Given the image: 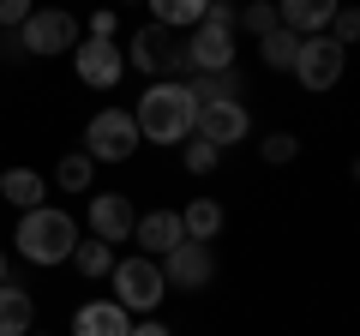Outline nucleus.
<instances>
[{
  "instance_id": "obj_2",
  "label": "nucleus",
  "mask_w": 360,
  "mask_h": 336,
  "mask_svg": "<svg viewBox=\"0 0 360 336\" xmlns=\"http://www.w3.org/2000/svg\"><path fill=\"white\" fill-rule=\"evenodd\" d=\"M13 240L30 264H60V259H72V246H78V222L54 205H37V210H25Z\"/></svg>"
},
{
  "instance_id": "obj_12",
  "label": "nucleus",
  "mask_w": 360,
  "mask_h": 336,
  "mask_svg": "<svg viewBox=\"0 0 360 336\" xmlns=\"http://www.w3.org/2000/svg\"><path fill=\"white\" fill-rule=\"evenodd\" d=\"M132 222H139V217H132V205L120 193H96V198H90V234H96V240H108V246L132 240Z\"/></svg>"
},
{
  "instance_id": "obj_1",
  "label": "nucleus",
  "mask_w": 360,
  "mask_h": 336,
  "mask_svg": "<svg viewBox=\"0 0 360 336\" xmlns=\"http://www.w3.org/2000/svg\"><path fill=\"white\" fill-rule=\"evenodd\" d=\"M132 120H139V138L180 144V138L198 132V96L186 91V84H150V91L139 96V108H132Z\"/></svg>"
},
{
  "instance_id": "obj_23",
  "label": "nucleus",
  "mask_w": 360,
  "mask_h": 336,
  "mask_svg": "<svg viewBox=\"0 0 360 336\" xmlns=\"http://www.w3.org/2000/svg\"><path fill=\"white\" fill-rule=\"evenodd\" d=\"M240 25L252 30V37H270V30L283 25V18H276V6H264V0H252V6H246V13H240Z\"/></svg>"
},
{
  "instance_id": "obj_31",
  "label": "nucleus",
  "mask_w": 360,
  "mask_h": 336,
  "mask_svg": "<svg viewBox=\"0 0 360 336\" xmlns=\"http://www.w3.org/2000/svg\"><path fill=\"white\" fill-rule=\"evenodd\" d=\"M354 181H360V162H354Z\"/></svg>"
},
{
  "instance_id": "obj_10",
  "label": "nucleus",
  "mask_w": 360,
  "mask_h": 336,
  "mask_svg": "<svg viewBox=\"0 0 360 336\" xmlns=\"http://www.w3.org/2000/svg\"><path fill=\"white\" fill-rule=\"evenodd\" d=\"M72 60H78V78H84L90 91H115V78L127 72V54L115 42H103V37H84L72 49Z\"/></svg>"
},
{
  "instance_id": "obj_22",
  "label": "nucleus",
  "mask_w": 360,
  "mask_h": 336,
  "mask_svg": "<svg viewBox=\"0 0 360 336\" xmlns=\"http://www.w3.org/2000/svg\"><path fill=\"white\" fill-rule=\"evenodd\" d=\"M90 168H96V162H90L84 150L60 156V186H66V193H84V186H90Z\"/></svg>"
},
{
  "instance_id": "obj_8",
  "label": "nucleus",
  "mask_w": 360,
  "mask_h": 336,
  "mask_svg": "<svg viewBox=\"0 0 360 336\" xmlns=\"http://www.w3.org/2000/svg\"><path fill=\"white\" fill-rule=\"evenodd\" d=\"M246 132H252V120H246V103L240 96H222V103H198V138L205 144H240Z\"/></svg>"
},
{
  "instance_id": "obj_14",
  "label": "nucleus",
  "mask_w": 360,
  "mask_h": 336,
  "mask_svg": "<svg viewBox=\"0 0 360 336\" xmlns=\"http://www.w3.org/2000/svg\"><path fill=\"white\" fill-rule=\"evenodd\" d=\"M72 336H132V318L120 300H90V306H78Z\"/></svg>"
},
{
  "instance_id": "obj_11",
  "label": "nucleus",
  "mask_w": 360,
  "mask_h": 336,
  "mask_svg": "<svg viewBox=\"0 0 360 336\" xmlns=\"http://www.w3.org/2000/svg\"><path fill=\"white\" fill-rule=\"evenodd\" d=\"M132 240L144 246V259H168L180 240H186V228H180V217L174 210H150V217H139L132 222Z\"/></svg>"
},
{
  "instance_id": "obj_9",
  "label": "nucleus",
  "mask_w": 360,
  "mask_h": 336,
  "mask_svg": "<svg viewBox=\"0 0 360 336\" xmlns=\"http://www.w3.org/2000/svg\"><path fill=\"white\" fill-rule=\"evenodd\" d=\"M162 264V283L168 288H205L210 276H217V259H210V246L205 240H180L168 259H156Z\"/></svg>"
},
{
  "instance_id": "obj_29",
  "label": "nucleus",
  "mask_w": 360,
  "mask_h": 336,
  "mask_svg": "<svg viewBox=\"0 0 360 336\" xmlns=\"http://www.w3.org/2000/svg\"><path fill=\"white\" fill-rule=\"evenodd\" d=\"M132 336H174V330H168L162 318H144V324H132Z\"/></svg>"
},
{
  "instance_id": "obj_21",
  "label": "nucleus",
  "mask_w": 360,
  "mask_h": 336,
  "mask_svg": "<svg viewBox=\"0 0 360 336\" xmlns=\"http://www.w3.org/2000/svg\"><path fill=\"white\" fill-rule=\"evenodd\" d=\"M258 54H264V66H295V54H300V37L276 25L270 37H258Z\"/></svg>"
},
{
  "instance_id": "obj_15",
  "label": "nucleus",
  "mask_w": 360,
  "mask_h": 336,
  "mask_svg": "<svg viewBox=\"0 0 360 336\" xmlns=\"http://www.w3.org/2000/svg\"><path fill=\"white\" fill-rule=\"evenodd\" d=\"M0 198L18 205V210H37L42 198H49V181H42L37 168H6V174H0Z\"/></svg>"
},
{
  "instance_id": "obj_19",
  "label": "nucleus",
  "mask_w": 360,
  "mask_h": 336,
  "mask_svg": "<svg viewBox=\"0 0 360 336\" xmlns=\"http://www.w3.org/2000/svg\"><path fill=\"white\" fill-rule=\"evenodd\" d=\"M144 6H150L156 13V25H205V6L210 0H144Z\"/></svg>"
},
{
  "instance_id": "obj_28",
  "label": "nucleus",
  "mask_w": 360,
  "mask_h": 336,
  "mask_svg": "<svg viewBox=\"0 0 360 336\" xmlns=\"http://www.w3.org/2000/svg\"><path fill=\"white\" fill-rule=\"evenodd\" d=\"M90 37L115 42V13H108V6H103V13H90Z\"/></svg>"
},
{
  "instance_id": "obj_25",
  "label": "nucleus",
  "mask_w": 360,
  "mask_h": 336,
  "mask_svg": "<svg viewBox=\"0 0 360 336\" xmlns=\"http://www.w3.org/2000/svg\"><path fill=\"white\" fill-rule=\"evenodd\" d=\"M360 37V6H336V18H330V42H354Z\"/></svg>"
},
{
  "instance_id": "obj_30",
  "label": "nucleus",
  "mask_w": 360,
  "mask_h": 336,
  "mask_svg": "<svg viewBox=\"0 0 360 336\" xmlns=\"http://www.w3.org/2000/svg\"><path fill=\"white\" fill-rule=\"evenodd\" d=\"M0 283H13V276H6V252H0Z\"/></svg>"
},
{
  "instance_id": "obj_4",
  "label": "nucleus",
  "mask_w": 360,
  "mask_h": 336,
  "mask_svg": "<svg viewBox=\"0 0 360 336\" xmlns=\"http://www.w3.org/2000/svg\"><path fill=\"white\" fill-rule=\"evenodd\" d=\"M108 276H115V300L127 312H156V300L168 295L162 264L144 259V252H139V259H115V271H108Z\"/></svg>"
},
{
  "instance_id": "obj_26",
  "label": "nucleus",
  "mask_w": 360,
  "mask_h": 336,
  "mask_svg": "<svg viewBox=\"0 0 360 336\" xmlns=\"http://www.w3.org/2000/svg\"><path fill=\"white\" fill-rule=\"evenodd\" d=\"M295 150H300L295 132H270L264 138V162H295Z\"/></svg>"
},
{
  "instance_id": "obj_6",
  "label": "nucleus",
  "mask_w": 360,
  "mask_h": 336,
  "mask_svg": "<svg viewBox=\"0 0 360 336\" xmlns=\"http://www.w3.org/2000/svg\"><path fill=\"white\" fill-rule=\"evenodd\" d=\"M342 60H348L342 42H330V37H300V54H295V66H288V72H295L307 91H336Z\"/></svg>"
},
{
  "instance_id": "obj_16",
  "label": "nucleus",
  "mask_w": 360,
  "mask_h": 336,
  "mask_svg": "<svg viewBox=\"0 0 360 336\" xmlns=\"http://www.w3.org/2000/svg\"><path fill=\"white\" fill-rule=\"evenodd\" d=\"M168 49H174V42H168V30L162 25H144L139 37H132V54H127V66H139V72H162L168 66Z\"/></svg>"
},
{
  "instance_id": "obj_20",
  "label": "nucleus",
  "mask_w": 360,
  "mask_h": 336,
  "mask_svg": "<svg viewBox=\"0 0 360 336\" xmlns=\"http://www.w3.org/2000/svg\"><path fill=\"white\" fill-rule=\"evenodd\" d=\"M72 264H78V276H108V271H115V246H108V240H78L72 246Z\"/></svg>"
},
{
  "instance_id": "obj_27",
  "label": "nucleus",
  "mask_w": 360,
  "mask_h": 336,
  "mask_svg": "<svg viewBox=\"0 0 360 336\" xmlns=\"http://www.w3.org/2000/svg\"><path fill=\"white\" fill-rule=\"evenodd\" d=\"M30 13H37L30 0H0V25H6V30H18V25L30 18Z\"/></svg>"
},
{
  "instance_id": "obj_13",
  "label": "nucleus",
  "mask_w": 360,
  "mask_h": 336,
  "mask_svg": "<svg viewBox=\"0 0 360 336\" xmlns=\"http://www.w3.org/2000/svg\"><path fill=\"white\" fill-rule=\"evenodd\" d=\"M336 6L342 0H276V18H283V30H295V37H324L336 18Z\"/></svg>"
},
{
  "instance_id": "obj_24",
  "label": "nucleus",
  "mask_w": 360,
  "mask_h": 336,
  "mask_svg": "<svg viewBox=\"0 0 360 336\" xmlns=\"http://www.w3.org/2000/svg\"><path fill=\"white\" fill-rule=\"evenodd\" d=\"M217 162H222V150H217V144H205V138L193 132V144H186V168H193V174H210Z\"/></svg>"
},
{
  "instance_id": "obj_18",
  "label": "nucleus",
  "mask_w": 360,
  "mask_h": 336,
  "mask_svg": "<svg viewBox=\"0 0 360 336\" xmlns=\"http://www.w3.org/2000/svg\"><path fill=\"white\" fill-rule=\"evenodd\" d=\"M180 228H186V240H210L222 228V205L217 198H193V205L180 210Z\"/></svg>"
},
{
  "instance_id": "obj_3",
  "label": "nucleus",
  "mask_w": 360,
  "mask_h": 336,
  "mask_svg": "<svg viewBox=\"0 0 360 336\" xmlns=\"http://www.w3.org/2000/svg\"><path fill=\"white\" fill-rule=\"evenodd\" d=\"M139 150V120L127 108H103V115H90L84 127V156L90 162H127Z\"/></svg>"
},
{
  "instance_id": "obj_5",
  "label": "nucleus",
  "mask_w": 360,
  "mask_h": 336,
  "mask_svg": "<svg viewBox=\"0 0 360 336\" xmlns=\"http://www.w3.org/2000/svg\"><path fill=\"white\" fill-rule=\"evenodd\" d=\"M78 18L66 6H37V13L18 25V49L25 54H60V49H78Z\"/></svg>"
},
{
  "instance_id": "obj_17",
  "label": "nucleus",
  "mask_w": 360,
  "mask_h": 336,
  "mask_svg": "<svg viewBox=\"0 0 360 336\" xmlns=\"http://www.w3.org/2000/svg\"><path fill=\"white\" fill-rule=\"evenodd\" d=\"M30 318H37L30 295L18 283H0V336H30Z\"/></svg>"
},
{
  "instance_id": "obj_7",
  "label": "nucleus",
  "mask_w": 360,
  "mask_h": 336,
  "mask_svg": "<svg viewBox=\"0 0 360 336\" xmlns=\"http://www.w3.org/2000/svg\"><path fill=\"white\" fill-rule=\"evenodd\" d=\"M180 54H186V72H193V78H198V72H229V66H234V30L205 18Z\"/></svg>"
}]
</instances>
